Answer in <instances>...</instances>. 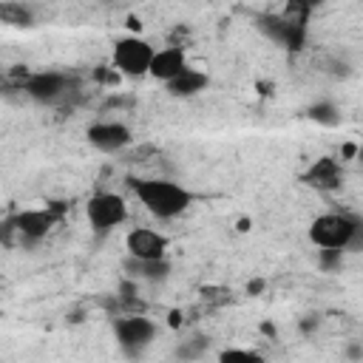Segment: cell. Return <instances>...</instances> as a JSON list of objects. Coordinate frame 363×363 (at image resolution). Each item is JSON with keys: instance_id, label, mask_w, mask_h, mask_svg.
I'll return each mask as SVG.
<instances>
[{"instance_id": "cell-1", "label": "cell", "mask_w": 363, "mask_h": 363, "mask_svg": "<svg viewBox=\"0 0 363 363\" xmlns=\"http://www.w3.org/2000/svg\"><path fill=\"white\" fill-rule=\"evenodd\" d=\"M130 190L156 218H176L193 204V193L170 179H130Z\"/></svg>"}, {"instance_id": "cell-2", "label": "cell", "mask_w": 363, "mask_h": 363, "mask_svg": "<svg viewBox=\"0 0 363 363\" xmlns=\"http://www.w3.org/2000/svg\"><path fill=\"white\" fill-rule=\"evenodd\" d=\"M309 241L318 250L357 252L363 244V224L352 213H323L309 224Z\"/></svg>"}, {"instance_id": "cell-3", "label": "cell", "mask_w": 363, "mask_h": 363, "mask_svg": "<svg viewBox=\"0 0 363 363\" xmlns=\"http://www.w3.org/2000/svg\"><path fill=\"white\" fill-rule=\"evenodd\" d=\"M153 45L145 40V37H136V34H125L113 43V51H111V60H113V68L122 74V77H145L147 68H150V60H153Z\"/></svg>"}, {"instance_id": "cell-4", "label": "cell", "mask_w": 363, "mask_h": 363, "mask_svg": "<svg viewBox=\"0 0 363 363\" xmlns=\"http://www.w3.org/2000/svg\"><path fill=\"white\" fill-rule=\"evenodd\" d=\"M85 216L96 235H108L128 218V201L119 193H94L85 204Z\"/></svg>"}, {"instance_id": "cell-5", "label": "cell", "mask_w": 363, "mask_h": 363, "mask_svg": "<svg viewBox=\"0 0 363 363\" xmlns=\"http://www.w3.org/2000/svg\"><path fill=\"white\" fill-rule=\"evenodd\" d=\"M23 91L34 99V102H43V105H54L60 99L68 96L71 91V79L60 71H37L31 77L23 79Z\"/></svg>"}, {"instance_id": "cell-6", "label": "cell", "mask_w": 363, "mask_h": 363, "mask_svg": "<svg viewBox=\"0 0 363 363\" xmlns=\"http://www.w3.org/2000/svg\"><path fill=\"white\" fill-rule=\"evenodd\" d=\"M113 332H116L119 346H122L128 354H136V352H142V349L153 340L156 323H153L150 318H145V315H128V318H119V320L113 323Z\"/></svg>"}, {"instance_id": "cell-7", "label": "cell", "mask_w": 363, "mask_h": 363, "mask_svg": "<svg viewBox=\"0 0 363 363\" xmlns=\"http://www.w3.org/2000/svg\"><path fill=\"white\" fill-rule=\"evenodd\" d=\"M167 247H170V238L164 233L153 230V227H133L125 235V250H128L130 258H145V261L164 258Z\"/></svg>"}, {"instance_id": "cell-8", "label": "cell", "mask_w": 363, "mask_h": 363, "mask_svg": "<svg viewBox=\"0 0 363 363\" xmlns=\"http://www.w3.org/2000/svg\"><path fill=\"white\" fill-rule=\"evenodd\" d=\"M85 136H88V142L96 147V150H102V153H119V150H125L128 145H130V128L125 125V122H94L88 130H85Z\"/></svg>"}, {"instance_id": "cell-9", "label": "cell", "mask_w": 363, "mask_h": 363, "mask_svg": "<svg viewBox=\"0 0 363 363\" xmlns=\"http://www.w3.org/2000/svg\"><path fill=\"white\" fill-rule=\"evenodd\" d=\"M258 26L269 40H275L284 48H301L303 45V23H298L295 17H269L267 14L258 20Z\"/></svg>"}, {"instance_id": "cell-10", "label": "cell", "mask_w": 363, "mask_h": 363, "mask_svg": "<svg viewBox=\"0 0 363 363\" xmlns=\"http://www.w3.org/2000/svg\"><path fill=\"white\" fill-rule=\"evenodd\" d=\"M54 224H57V213L51 207H45V210H23V213H17L11 218V230H17L20 235H26L31 241L48 235Z\"/></svg>"}, {"instance_id": "cell-11", "label": "cell", "mask_w": 363, "mask_h": 363, "mask_svg": "<svg viewBox=\"0 0 363 363\" xmlns=\"http://www.w3.org/2000/svg\"><path fill=\"white\" fill-rule=\"evenodd\" d=\"M187 68V54L182 45H167V48H159L153 51V60H150V68L147 74L153 79H162V82H170L176 74H182Z\"/></svg>"}, {"instance_id": "cell-12", "label": "cell", "mask_w": 363, "mask_h": 363, "mask_svg": "<svg viewBox=\"0 0 363 363\" xmlns=\"http://www.w3.org/2000/svg\"><path fill=\"white\" fill-rule=\"evenodd\" d=\"M207 74L204 71H199V68H184L182 74H176L170 82H164L167 85V94L170 96H193V94H199V91H204L207 88Z\"/></svg>"}, {"instance_id": "cell-13", "label": "cell", "mask_w": 363, "mask_h": 363, "mask_svg": "<svg viewBox=\"0 0 363 363\" xmlns=\"http://www.w3.org/2000/svg\"><path fill=\"white\" fill-rule=\"evenodd\" d=\"M303 182L312 184V187H320V190H332L337 187L340 182V167L335 159H318L306 173H303Z\"/></svg>"}, {"instance_id": "cell-14", "label": "cell", "mask_w": 363, "mask_h": 363, "mask_svg": "<svg viewBox=\"0 0 363 363\" xmlns=\"http://www.w3.org/2000/svg\"><path fill=\"white\" fill-rule=\"evenodd\" d=\"M128 269H130L133 278H142V281H164L167 272H170V264H167V258L145 261V258H130L128 255Z\"/></svg>"}, {"instance_id": "cell-15", "label": "cell", "mask_w": 363, "mask_h": 363, "mask_svg": "<svg viewBox=\"0 0 363 363\" xmlns=\"http://www.w3.org/2000/svg\"><path fill=\"white\" fill-rule=\"evenodd\" d=\"M0 23L3 26H14V28H26L34 23V14L28 6L17 3V0H3L0 3Z\"/></svg>"}, {"instance_id": "cell-16", "label": "cell", "mask_w": 363, "mask_h": 363, "mask_svg": "<svg viewBox=\"0 0 363 363\" xmlns=\"http://www.w3.org/2000/svg\"><path fill=\"white\" fill-rule=\"evenodd\" d=\"M309 119H315L320 125H337L340 122V113H337V108L332 102H318V105L309 108Z\"/></svg>"}, {"instance_id": "cell-17", "label": "cell", "mask_w": 363, "mask_h": 363, "mask_svg": "<svg viewBox=\"0 0 363 363\" xmlns=\"http://www.w3.org/2000/svg\"><path fill=\"white\" fill-rule=\"evenodd\" d=\"M343 264V250H320V267L323 269H335Z\"/></svg>"}, {"instance_id": "cell-18", "label": "cell", "mask_w": 363, "mask_h": 363, "mask_svg": "<svg viewBox=\"0 0 363 363\" xmlns=\"http://www.w3.org/2000/svg\"><path fill=\"white\" fill-rule=\"evenodd\" d=\"M221 360H261V354H255L250 349H227V352H221Z\"/></svg>"}, {"instance_id": "cell-19", "label": "cell", "mask_w": 363, "mask_h": 363, "mask_svg": "<svg viewBox=\"0 0 363 363\" xmlns=\"http://www.w3.org/2000/svg\"><path fill=\"white\" fill-rule=\"evenodd\" d=\"M289 3V9L295 11V14H306V11H312L315 6H320L323 0H286Z\"/></svg>"}]
</instances>
